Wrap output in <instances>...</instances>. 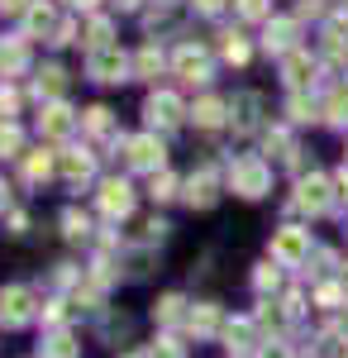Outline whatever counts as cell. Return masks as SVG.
<instances>
[{
    "label": "cell",
    "mask_w": 348,
    "mask_h": 358,
    "mask_svg": "<svg viewBox=\"0 0 348 358\" xmlns=\"http://www.w3.org/2000/svg\"><path fill=\"white\" fill-rule=\"evenodd\" d=\"M291 34H296L291 24H277V29H268V48H287V43H291Z\"/></svg>",
    "instance_id": "4fadbf2b"
},
{
    "label": "cell",
    "mask_w": 348,
    "mask_h": 358,
    "mask_svg": "<svg viewBox=\"0 0 348 358\" xmlns=\"http://www.w3.org/2000/svg\"><path fill=\"white\" fill-rule=\"evenodd\" d=\"M38 86H48V91L57 96V91H62V72H57V67H48V72H43V82H38Z\"/></svg>",
    "instance_id": "ffe728a7"
},
{
    "label": "cell",
    "mask_w": 348,
    "mask_h": 358,
    "mask_svg": "<svg viewBox=\"0 0 348 358\" xmlns=\"http://www.w3.org/2000/svg\"><path fill=\"white\" fill-rule=\"evenodd\" d=\"M191 325H196L201 334H205V330H215V310H210V306H205V310H196V315H191Z\"/></svg>",
    "instance_id": "2e32d148"
},
{
    "label": "cell",
    "mask_w": 348,
    "mask_h": 358,
    "mask_svg": "<svg viewBox=\"0 0 348 358\" xmlns=\"http://www.w3.org/2000/svg\"><path fill=\"white\" fill-rule=\"evenodd\" d=\"M153 358H182V349H177V344H172V339H162L158 349H153Z\"/></svg>",
    "instance_id": "44dd1931"
},
{
    "label": "cell",
    "mask_w": 348,
    "mask_h": 358,
    "mask_svg": "<svg viewBox=\"0 0 348 358\" xmlns=\"http://www.w3.org/2000/svg\"><path fill=\"white\" fill-rule=\"evenodd\" d=\"M344 282H348V273H344Z\"/></svg>",
    "instance_id": "83f0119b"
},
{
    "label": "cell",
    "mask_w": 348,
    "mask_h": 358,
    "mask_svg": "<svg viewBox=\"0 0 348 358\" xmlns=\"http://www.w3.org/2000/svg\"><path fill=\"white\" fill-rule=\"evenodd\" d=\"M101 206H106V215H129L134 196H129L124 182H106V187H101Z\"/></svg>",
    "instance_id": "9c48e42d"
},
{
    "label": "cell",
    "mask_w": 348,
    "mask_h": 358,
    "mask_svg": "<svg viewBox=\"0 0 348 358\" xmlns=\"http://www.w3.org/2000/svg\"><path fill=\"white\" fill-rule=\"evenodd\" d=\"M272 253H277L282 263H300V258L310 253V234H305V229H282V234L272 239Z\"/></svg>",
    "instance_id": "277c9868"
},
{
    "label": "cell",
    "mask_w": 348,
    "mask_h": 358,
    "mask_svg": "<svg viewBox=\"0 0 348 358\" xmlns=\"http://www.w3.org/2000/svg\"><path fill=\"white\" fill-rule=\"evenodd\" d=\"M196 120H201V124H205V129H215V124H219V120H224V106H219V101H205V106H201V110H196Z\"/></svg>",
    "instance_id": "8fae6325"
},
{
    "label": "cell",
    "mask_w": 348,
    "mask_h": 358,
    "mask_svg": "<svg viewBox=\"0 0 348 358\" xmlns=\"http://www.w3.org/2000/svg\"><path fill=\"white\" fill-rule=\"evenodd\" d=\"M124 67H129V57H124L119 43H96V53H91V77L96 82H119Z\"/></svg>",
    "instance_id": "6da1fadb"
},
{
    "label": "cell",
    "mask_w": 348,
    "mask_h": 358,
    "mask_svg": "<svg viewBox=\"0 0 348 358\" xmlns=\"http://www.w3.org/2000/svg\"><path fill=\"white\" fill-rule=\"evenodd\" d=\"M229 187L239 196H263L268 192V167L258 163V158H239L234 172H229Z\"/></svg>",
    "instance_id": "7a4b0ae2"
},
{
    "label": "cell",
    "mask_w": 348,
    "mask_h": 358,
    "mask_svg": "<svg viewBox=\"0 0 348 358\" xmlns=\"http://www.w3.org/2000/svg\"><path fill=\"white\" fill-rule=\"evenodd\" d=\"M287 77H291V86L305 82V57H287Z\"/></svg>",
    "instance_id": "9a60e30c"
},
{
    "label": "cell",
    "mask_w": 348,
    "mask_h": 358,
    "mask_svg": "<svg viewBox=\"0 0 348 358\" xmlns=\"http://www.w3.org/2000/svg\"><path fill=\"white\" fill-rule=\"evenodd\" d=\"M129 163H134V167H162V143L153 134L129 138Z\"/></svg>",
    "instance_id": "5b68a950"
},
{
    "label": "cell",
    "mask_w": 348,
    "mask_h": 358,
    "mask_svg": "<svg viewBox=\"0 0 348 358\" xmlns=\"http://www.w3.org/2000/svg\"><path fill=\"white\" fill-rule=\"evenodd\" d=\"M91 172V158H67V177H86Z\"/></svg>",
    "instance_id": "d6986e66"
},
{
    "label": "cell",
    "mask_w": 348,
    "mask_h": 358,
    "mask_svg": "<svg viewBox=\"0 0 348 358\" xmlns=\"http://www.w3.org/2000/svg\"><path fill=\"white\" fill-rule=\"evenodd\" d=\"M20 62H24V48H5L0 43V67H20Z\"/></svg>",
    "instance_id": "e0dca14e"
},
{
    "label": "cell",
    "mask_w": 348,
    "mask_h": 358,
    "mask_svg": "<svg viewBox=\"0 0 348 358\" xmlns=\"http://www.w3.org/2000/svg\"><path fill=\"white\" fill-rule=\"evenodd\" d=\"M72 5H81V10H91V5H96V0H72Z\"/></svg>",
    "instance_id": "484cf974"
},
{
    "label": "cell",
    "mask_w": 348,
    "mask_h": 358,
    "mask_svg": "<svg viewBox=\"0 0 348 358\" xmlns=\"http://www.w3.org/2000/svg\"><path fill=\"white\" fill-rule=\"evenodd\" d=\"M300 210H310V215H320V210H329V187H324L320 177H310V182H300Z\"/></svg>",
    "instance_id": "52a82bcc"
},
{
    "label": "cell",
    "mask_w": 348,
    "mask_h": 358,
    "mask_svg": "<svg viewBox=\"0 0 348 358\" xmlns=\"http://www.w3.org/2000/svg\"><path fill=\"white\" fill-rule=\"evenodd\" d=\"M29 29H34V34H38V29L48 34V29H53V10H48V5H34V10H29Z\"/></svg>",
    "instance_id": "7c38bea8"
},
{
    "label": "cell",
    "mask_w": 348,
    "mask_h": 358,
    "mask_svg": "<svg viewBox=\"0 0 348 358\" xmlns=\"http://www.w3.org/2000/svg\"><path fill=\"white\" fill-rule=\"evenodd\" d=\"M29 315H34V296H29L24 287H5L0 292V325H24Z\"/></svg>",
    "instance_id": "3957f363"
},
{
    "label": "cell",
    "mask_w": 348,
    "mask_h": 358,
    "mask_svg": "<svg viewBox=\"0 0 348 358\" xmlns=\"http://www.w3.org/2000/svg\"><path fill=\"white\" fill-rule=\"evenodd\" d=\"M177 72H182L187 82H205V77H210V57L201 53V48H182V53H177Z\"/></svg>",
    "instance_id": "8992f818"
},
{
    "label": "cell",
    "mask_w": 348,
    "mask_h": 358,
    "mask_svg": "<svg viewBox=\"0 0 348 358\" xmlns=\"http://www.w3.org/2000/svg\"><path fill=\"white\" fill-rule=\"evenodd\" d=\"M67 129H72V115L62 110V106H53V110H43V134H48V138H62Z\"/></svg>",
    "instance_id": "30bf717a"
},
{
    "label": "cell",
    "mask_w": 348,
    "mask_h": 358,
    "mask_svg": "<svg viewBox=\"0 0 348 358\" xmlns=\"http://www.w3.org/2000/svg\"><path fill=\"white\" fill-rule=\"evenodd\" d=\"M20 148V129L15 124H0V153H15Z\"/></svg>",
    "instance_id": "5bb4252c"
},
{
    "label": "cell",
    "mask_w": 348,
    "mask_h": 358,
    "mask_svg": "<svg viewBox=\"0 0 348 358\" xmlns=\"http://www.w3.org/2000/svg\"><path fill=\"white\" fill-rule=\"evenodd\" d=\"M148 120L162 124V129H172V124L182 120V101H177V96H153V101H148Z\"/></svg>",
    "instance_id": "ba28073f"
},
{
    "label": "cell",
    "mask_w": 348,
    "mask_h": 358,
    "mask_svg": "<svg viewBox=\"0 0 348 358\" xmlns=\"http://www.w3.org/2000/svg\"><path fill=\"white\" fill-rule=\"evenodd\" d=\"M263 358H287V354H282V349H268V354H263Z\"/></svg>",
    "instance_id": "d4e9b609"
},
{
    "label": "cell",
    "mask_w": 348,
    "mask_h": 358,
    "mask_svg": "<svg viewBox=\"0 0 348 358\" xmlns=\"http://www.w3.org/2000/svg\"><path fill=\"white\" fill-rule=\"evenodd\" d=\"M20 5H24V0H0V10H20Z\"/></svg>",
    "instance_id": "cb8c5ba5"
},
{
    "label": "cell",
    "mask_w": 348,
    "mask_h": 358,
    "mask_svg": "<svg viewBox=\"0 0 348 358\" xmlns=\"http://www.w3.org/2000/svg\"><path fill=\"white\" fill-rule=\"evenodd\" d=\"M329 110H334V120H344V115H348V91H334V101H329Z\"/></svg>",
    "instance_id": "ac0fdd59"
},
{
    "label": "cell",
    "mask_w": 348,
    "mask_h": 358,
    "mask_svg": "<svg viewBox=\"0 0 348 358\" xmlns=\"http://www.w3.org/2000/svg\"><path fill=\"white\" fill-rule=\"evenodd\" d=\"M243 15H263V0H243Z\"/></svg>",
    "instance_id": "7402d4cb"
},
{
    "label": "cell",
    "mask_w": 348,
    "mask_h": 358,
    "mask_svg": "<svg viewBox=\"0 0 348 358\" xmlns=\"http://www.w3.org/2000/svg\"><path fill=\"white\" fill-rule=\"evenodd\" d=\"M0 206H5V192H0Z\"/></svg>",
    "instance_id": "4316f807"
},
{
    "label": "cell",
    "mask_w": 348,
    "mask_h": 358,
    "mask_svg": "<svg viewBox=\"0 0 348 358\" xmlns=\"http://www.w3.org/2000/svg\"><path fill=\"white\" fill-rule=\"evenodd\" d=\"M196 5H201V10H205V15H210V10H219V5H224V0H196Z\"/></svg>",
    "instance_id": "603a6c76"
}]
</instances>
